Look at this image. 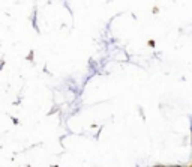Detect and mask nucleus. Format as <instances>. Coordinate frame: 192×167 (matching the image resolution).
Returning a JSON list of instances; mask_svg holds the SVG:
<instances>
[]
</instances>
